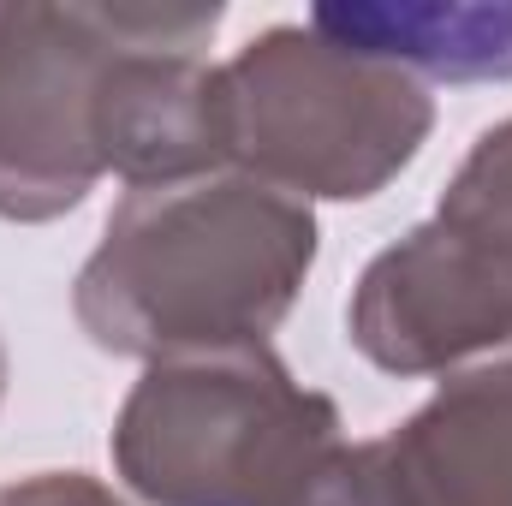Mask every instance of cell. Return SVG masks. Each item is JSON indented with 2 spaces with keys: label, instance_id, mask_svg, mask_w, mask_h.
<instances>
[{
  "label": "cell",
  "instance_id": "obj_4",
  "mask_svg": "<svg viewBox=\"0 0 512 506\" xmlns=\"http://www.w3.org/2000/svg\"><path fill=\"white\" fill-rule=\"evenodd\" d=\"M120 48L126 0H0V221H54L96 191Z\"/></svg>",
  "mask_w": 512,
  "mask_h": 506
},
{
  "label": "cell",
  "instance_id": "obj_6",
  "mask_svg": "<svg viewBox=\"0 0 512 506\" xmlns=\"http://www.w3.org/2000/svg\"><path fill=\"white\" fill-rule=\"evenodd\" d=\"M358 506H512V364L459 370L382 441L346 447Z\"/></svg>",
  "mask_w": 512,
  "mask_h": 506
},
{
  "label": "cell",
  "instance_id": "obj_7",
  "mask_svg": "<svg viewBox=\"0 0 512 506\" xmlns=\"http://www.w3.org/2000/svg\"><path fill=\"white\" fill-rule=\"evenodd\" d=\"M310 30L387 60L399 72L423 78H447V84H471V78H512V0L501 6H477V0H399V6H316Z\"/></svg>",
  "mask_w": 512,
  "mask_h": 506
},
{
  "label": "cell",
  "instance_id": "obj_3",
  "mask_svg": "<svg viewBox=\"0 0 512 506\" xmlns=\"http://www.w3.org/2000/svg\"><path fill=\"white\" fill-rule=\"evenodd\" d=\"M227 173H245L298 203H364L423 149L435 96L370 54H352L310 24H274L215 66Z\"/></svg>",
  "mask_w": 512,
  "mask_h": 506
},
{
  "label": "cell",
  "instance_id": "obj_5",
  "mask_svg": "<svg viewBox=\"0 0 512 506\" xmlns=\"http://www.w3.org/2000/svg\"><path fill=\"white\" fill-rule=\"evenodd\" d=\"M352 346L387 376L512 364V262L441 221L387 245L346 304Z\"/></svg>",
  "mask_w": 512,
  "mask_h": 506
},
{
  "label": "cell",
  "instance_id": "obj_2",
  "mask_svg": "<svg viewBox=\"0 0 512 506\" xmlns=\"http://www.w3.org/2000/svg\"><path fill=\"white\" fill-rule=\"evenodd\" d=\"M334 447V399L268 346L161 358L114 423V471L149 506H292Z\"/></svg>",
  "mask_w": 512,
  "mask_h": 506
},
{
  "label": "cell",
  "instance_id": "obj_1",
  "mask_svg": "<svg viewBox=\"0 0 512 506\" xmlns=\"http://www.w3.org/2000/svg\"><path fill=\"white\" fill-rule=\"evenodd\" d=\"M316 262L310 203L245 173L131 191L78 274V322L102 352L185 358L268 346Z\"/></svg>",
  "mask_w": 512,
  "mask_h": 506
},
{
  "label": "cell",
  "instance_id": "obj_10",
  "mask_svg": "<svg viewBox=\"0 0 512 506\" xmlns=\"http://www.w3.org/2000/svg\"><path fill=\"white\" fill-rule=\"evenodd\" d=\"M0 399H6V346H0Z\"/></svg>",
  "mask_w": 512,
  "mask_h": 506
},
{
  "label": "cell",
  "instance_id": "obj_9",
  "mask_svg": "<svg viewBox=\"0 0 512 506\" xmlns=\"http://www.w3.org/2000/svg\"><path fill=\"white\" fill-rule=\"evenodd\" d=\"M0 506H126V501H114V495H108L96 477H84V471H42V477L6 489Z\"/></svg>",
  "mask_w": 512,
  "mask_h": 506
},
{
  "label": "cell",
  "instance_id": "obj_8",
  "mask_svg": "<svg viewBox=\"0 0 512 506\" xmlns=\"http://www.w3.org/2000/svg\"><path fill=\"white\" fill-rule=\"evenodd\" d=\"M435 221L512 262V120L489 126L471 143V155L459 161L453 185L441 191Z\"/></svg>",
  "mask_w": 512,
  "mask_h": 506
}]
</instances>
